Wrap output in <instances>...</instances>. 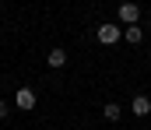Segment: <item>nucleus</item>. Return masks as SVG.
<instances>
[{
	"mask_svg": "<svg viewBox=\"0 0 151 130\" xmlns=\"http://www.w3.org/2000/svg\"><path fill=\"white\" fill-rule=\"evenodd\" d=\"M95 39H99L102 46H116V42H123V28H119L116 21H106V25H99Z\"/></svg>",
	"mask_w": 151,
	"mask_h": 130,
	"instance_id": "1",
	"label": "nucleus"
},
{
	"mask_svg": "<svg viewBox=\"0 0 151 130\" xmlns=\"http://www.w3.org/2000/svg\"><path fill=\"white\" fill-rule=\"evenodd\" d=\"M116 18H119L127 28H130V25H141V7H137L134 0H127V4H119V7H116Z\"/></svg>",
	"mask_w": 151,
	"mask_h": 130,
	"instance_id": "2",
	"label": "nucleus"
},
{
	"mask_svg": "<svg viewBox=\"0 0 151 130\" xmlns=\"http://www.w3.org/2000/svg\"><path fill=\"white\" fill-rule=\"evenodd\" d=\"M35 102H39V95L32 91V88H18V91H14V106H18V109L32 113V109H35Z\"/></svg>",
	"mask_w": 151,
	"mask_h": 130,
	"instance_id": "3",
	"label": "nucleus"
},
{
	"mask_svg": "<svg viewBox=\"0 0 151 130\" xmlns=\"http://www.w3.org/2000/svg\"><path fill=\"white\" fill-rule=\"evenodd\" d=\"M130 109H134V116L144 120V116H151V98L148 95H134V98H130Z\"/></svg>",
	"mask_w": 151,
	"mask_h": 130,
	"instance_id": "4",
	"label": "nucleus"
},
{
	"mask_svg": "<svg viewBox=\"0 0 151 130\" xmlns=\"http://www.w3.org/2000/svg\"><path fill=\"white\" fill-rule=\"evenodd\" d=\"M46 63H49V67H67V49H60V46H56V49H49Z\"/></svg>",
	"mask_w": 151,
	"mask_h": 130,
	"instance_id": "5",
	"label": "nucleus"
},
{
	"mask_svg": "<svg viewBox=\"0 0 151 130\" xmlns=\"http://www.w3.org/2000/svg\"><path fill=\"white\" fill-rule=\"evenodd\" d=\"M141 39H144V32H141V25H130V28L123 32V42H134V46H141Z\"/></svg>",
	"mask_w": 151,
	"mask_h": 130,
	"instance_id": "6",
	"label": "nucleus"
},
{
	"mask_svg": "<svg viewBox=\"0 0 151 130\" xmlns=\"http://www.w3.org/2000/svg\"><path fill=\"white\" fill-rule=\"evenodd\" d=\"M102 116H106V120H119V116H123V109H119V106H116V102H106V106H102Z\"/></svg>",
	"mask_w": 151,
	"mask_h": 130,
	"instance_id": "7",
	"label": "nucleus"
},
{
	"mask_svg": "<svg viewBox=\"0 0 151 130\" xmlns=\"http://www.w3.org/2000/svg\"><path fill=\"white\" fill-rule=\"evenodd\" d=\"M7 116H11V102H4V98H0V120H7Z\"/></svg>",
	"mask_w": 151,
	"mask_h": 130,
	"instance_id": "8",
	"label": "nucleus"
}]
</instances>
